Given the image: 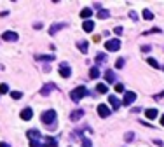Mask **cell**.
<instances>
[{"mask_svg": "<svg viewBox=\"0 0 164 147\" xmlns=\"http://www.w3.org/2000/svg\"><path fill=\"white\" fill-rule=\"evenodd\" d=\"M133 138H135V133H133V131H127V133L124 135V140H126V142H131Z\"/></svg>", "mask_w": 164, "mask_h": 147, "instance_id": "27", "label": "cell"}, {"mask_svg": "<svg viewBox=\"0 0 164 147\" xmlns=\"http://www.w3.org/2000/svg\"><path fill=\"white\" fill-rule=\"evenodd\" d=\"M82 30H84V32H86V33H91L93 30H94V23H93L91 20L84 21V23H82Z\"/></svg>", "mask_w": 164, "mask_h": 147, "instance_id": "11", "label": "cell"}, {"mask_svg": "<svg viewBox=\"0 0 164 147\" xmlns=\"http://www.w3.org/2000/svg\"><path fill=\"white\" fill-rule=\"evenodd\" d=\"M11 96L14 98V100H21V96H23V93H21V91H12V93H11Z\"/></svg>", "mask_w": 164, "mask_h": 147, "instance_id": "30", "label": "cell"}, {"mask_svg": "<svg viewBox=\"0 0 164 147\" xmlns=\"http://www.w3.org/2000/svg\"><path fill=\"white\" fill-rule=\"evenodd\" d=\"M96 91H98V93H106V91H108V88H106V84L100 82V84H96Z\"/></svg>", "mask_w": 164, "mask_h": 147, "instance_id": "25", "label": "cell"}, {"mask_svg": "<svg viewBox=\"0 0 164 147\" xmlns=\"http://www.w3.org/2000/svg\"><path fill=\"white\" fill-rule=\"evenodd\" d=\"M108 16H110V11H106V9L98 11V18H100V20H106Z\"/></svg>", "mask_w": 164, "mask_h": 147, "instance_id": "23", "label": "cell"}, {"mask_svg": "<svg viewBox=\"0 0 164 147\" xmlns=\"http://www.w3.org/2000/svg\"><path fill=\"white\" fill-rule=\"evenodd\" d=\"M136 100V93H133V91H127V93H124V96H122L121 103L124 105V107H127V105H131V103Z\"/></svg>", "mask_w": 164, "mask_h": 147, "instance_id": "4", "label": "cell"}, {"mask_svg": "<svg viewBox=\"0 0 164 147\" xmlns=\"http://www.w3.org/2000/svg\"><path fill=\"white\" fill-rule=\"evenodd\" d=\"M53 89H56V86H54V84H45V86L40 89V95H42V96H47V95L51 93Z\"/></svg>", "mask_w": 164, "mask_h": 147, "instance_id": "13", "label": "cell"}, {"mask_svg": "<svg viewBox=\"0 0 164 147\" xmlns=\"http://www.w3.org/2000/svg\"><path fill=\"white\" fill-rule=\"evenodd\" d=\"M67 24H68V23H56V24H53V26H51V28H49V33H51V35L58 33L59 30L67 28Z\"/></svg>", "mask_w": 164, "mask_h": 147, "instance_id": "9", "label": "cell"}, {"mask_svg": "<svg viewBox=\"0 0 164 147\" xmlns=\"http://www.w3.org/2000/svg\"><path fill=\"white\" fill-rule=\"evenodd\" d=\"M0 93H2V95H4V93H9V86H7L5 82L0 84Z\"/></svg>", "mask_w": 164, "mask_h": 147, "instance_id": "28", "label": "cell"}, {"mask_svg": "<svg viewBox=\"0 0 164 147\" xmlns=\"http://www.w3.org/2000/svg\"><path fill=\"white\" fill-rule=\"evenodd\" d=\"M0 147H11L9 144H5V142H0Z\"/></svg>", "mask_w": 164, "mask_h": 147, "instance_id": "37", "label": "cell"}, {"mask_svg": "<svg viewBox=\"0 0 164 147\" xmlns=\"http://www.w3.org/2000/svg\"><path fill=\"white\" fill-rule=\"evenodd\" d=\"M91 14H93V9H82L80 11V18H84L86 21L91 18Z\"/></svg>", "mask_w": 164, "mask_h": 147, "instance_id": "20", "label": "cell"}, {"mask_svg": "<svg viewBox=\"0 0 164 147\" xmlns=\"http://www.w3.org/2000/svg\"><path fill=\"white\" fill-rule=\"evenodd\" d=\"M124 65H126L124 58H117V61H115V67H117V69H122Z\"/></svg>", "mask_w": 164, "mask_h": 147, "instance_id": "29", "label": "cell"}, {"mask_svg": "<svg viewBox=\"0 0 164 147\" xmlns=\"http://www.w3.org/2000/svg\"><path fill=\"white\" fill-rule=\"evenodd\" d=\"M30 147H45L44 145V138H40V140H30Z\"/></svg>", "mask_w": 164, "mask_h": 147, "instance_id": "24", "label": "cell"}, {"mask_svg": "<svg viewBox=\"0 0 164 147\" xmlns=\"http://www.w3.org/2000/svg\"><path fill=\"white\" fill-rule=\"evenodd\" d=\"M35 60H39V61H53L54 56H53V54H37Z\"/></svg>", "mask_w": 164, "mask_h": 147, "instance_id": "15", "label": "cell"}, {"mask_svg": "<svg viewBox=\"0 0 164 147\" xmlns=\"http://www.w3.org/2000/svg\"><path fill=\"white\" fill-rule=\"evenodd\" d=\"M108 102H110V105H112V109H114V110H117V109L122 105L121 100H119L117 96H114V95H110V96H108Z\"/></svg>", "mask_w": 164, "mask_h": 147, "instance_id": "10", "label": "cell"}, {"mask_svg": "<svg viewBox=\"0 0 164 147\" xmlns=\"http://www.w3.org/2000/svg\"><path fill=\"white\" fill-rule=\"evenodd\" d=\"M32 116H33V110H32L30 107H24L23 110L19 112V118L23 119V121H30V119H32Z\"/></svg>", "mask_w": 164, "mask_h": 147, "instance_id": "6", "label": "cell"}, {"mask_svg": "<svg viewBox=\"0 0 164 147\" xmlns=\"http://www.w3.org/2000/svg\"><path fill=\"white\" fill-rule=\"evenodd\" d=\"M129 18H131V20H135V21H138V14H136L135 11H131V12H129Z\"/></svg>", "mask_w": 164, "mask_h": 147, "instance_id": "32", "label": "cell"}, {"mask_svg": "<svg viewBox=\"0 0 164 147\" xmlns=\"http://www.w3.org/2000/svg\"><path fill=\"white\" fill-rule=\"evenodd\" d=\"M141 16H143V20H147V21H152V20H154V12H152L150 9H143Z\"/></svg>", "mask_w": 164, "mask_h": 147, "instance_id": "19", "label": "cell"}, {"mask_svg": "<svg viewBox=\"0 0 164 147\" xmlns=\"http://www.w3.org/2000/svg\"><path fill=\"white\" fill-rule=\"evenodd\" d=\"M105 61H106V54H105V53L96 54V58H94V63H96V67H98V65H101V63H105Z\"/></svg>", "mask_w": 164, "mask_h": 147, "instance_id": "17", "label": "cell"}, {"mask_svg": "<svg viewBox=\"0 0 164 147\" xmlns=\"http://www.w3.org/2000/svg\"><path fill=\"white\" fill-rule=\"evenodd\" d=\"M145 116H147V119H155L157 118V109H147Z\"/></svg>", "mask_w": 164, "mask_h": 147, "instance_id": "18", "label": "cell"}, {"mask_svg": "<svg viewBox=\"0 0 164 147\" xmlns=\"http://www.w3.org/2000/svg\"><path fill=\"white\" fill-rule=\"evenodd\" d=\"M98 114H100V118H108L110 116V107H106L105 103H100L98 105Z\"/></svg>", "mask_w": 164, "mask_h": 147, "instance_id": "7", "label": "cell"}, {"mask_svg": "<svg viewBox=\"0 0 164 147\" xmlns=\"http://www.w3.org/2000/svg\"><path fill=\"white\" fill-rule=\"evenodd\" d=\"M105 49L106 51H110V53H114V51H119L121 49V40L119 39H110L105 42Z\"/></svg>", "mask_w": 164, "mask_h": 147, "instance_id": "3", "label": "cell"}, {"mask_svg": "<svg viewBox=\"0 0 164 147\" xmlns=\"http://www.w3.org/2000/svg\"><path fill=\"white\" fill-rule=\"evenodd\" d=\"M82 116H84V110H82V109H77V110H73V112L70 114V119H72V121H79V119H82Z\"/></svg>", "mask_w": 164, "mask_h": 147, "instance_id": "12", "label": "cell"}, {"mask_svg": "<svg viewBox=\"0 0 164 147\" xmlns=\"http://www.w3.org/2000/svg\"><path fill=\"white\" fill-rule=\"evenodd\" d=\"M105 81L106 82H110V84H114L115 82V74L112 72V70H106L105 72Z\"/></svg>", "mask_w": 164, "mask_h": 147, "instance_id": "16", "label": "cell"}, {"mask_svg": "<svg viewBox=\"0 0 164 147\" xmlns=\"http://www.w3.org/2000/svg\"><path fill=\"white\" fill-rule=\"evenodd\" d=\"M147 63H149L150 67H152V69H161V65L157 63V61H155L154 58H149V60H147Z\"/></svg>", "mask_w": 164, "mask_h": 147, "instance_id": "26", "label": "cell"}, {"mask_svg": "<svg viewBox=\"0 0 164 147\" xmlns=\"http://www.w3.org/2000/svg\"><path fill=\"white\" fill-rule=\"evenodd\" d=\"M77 47L80 49V53H84V54L87 53V42H86V40H79V42H77Z\"/></svg>", "mask_w": 164, "mask_h": 147, "instance_id": "22", "label": "cell"}, {"mask_svg": "<svg viewBox=\"0 0 164 147\" xmlns=\"http://www.w3.org/2000/svg\"><path fill=\"white\" fill-rule=\"evenodd\" d=\"M161 124H162V126H164V114H162V116H161Z\"/></svg>", "mask_w": 164, "mask_h": 147, "instance_id": "38", "label": "cell"}, {"mask_svg": "<svg viewBox=\"0 0 164 147\" xmlns=\"http://www.w3.org/2000/svg\"><path fill=\"white\" fill-rule=\"evenodd\" d=\"M26 137H28L30 140H40V138H42L37 130H30V131H26Z\"/></svg>", "mask_w": 164, "mask_h": 147, "instance_id": "14", "label": "cell"}, {"mask_svg": "<svg viewBox=\"0 0 164 147\" xmlns=\"http://www.w3.org/2000/svg\"><path fill=\"white\" fill-rule=\"evenodd\" d=\"M82 142H84V147H91V140L89 138H82Z\"/></svg>", "mask_w": 164, "mask_h": 147, "instance_id": "33", "label": "cell"}, {"mask_svg": "<svg viewBox=\"0 0 164 147\" xmlns=\"http://www.w3.org/2000/svg\"><path fill=\"white\" fill-rule=\"evenodd\" d=\"M40 121H42L44 124H47L49 128H51V126H56V112H54L53 109H49V110L42 112V116H40Z\"/></svg>", "mask_w": 164, "mask_h": 147, "instance_id": "1", "label": "cell"}, {"mask_svg": "<svg viewBox=\"0 0 164 147\" xmlns=\"http://www.w3.org/2000/svg\"><path fill=\"white\" fill-rule=\"evenodd\" d=\"M86 93H87V89L84 88V86H77V88L70 93V98H72L73 102H80L82 98L86 96Z\"/></svg>", "mask_w": 164, "mask_h": 147, "instance_id": "2", "label": "cell"}, {"mask_svg": "<svg viewBox=\"0 0 164 147\" xmlns=\"http://www.w3.org/2000/svg\"><path fill=\"white\" fill-rule=\"evenodd\" d=\"M59 75L65 79H68L70 75H72V69L68 67V63H61L59 65Z\"/></svg>", "mask_w": 164, "mask_h": 147, "instance_id": "5", "label": "cell"}, {"mask_svg": "<svg viewBox=\"0 0 164 147\" xmlns=\"http://www.w3.org/2000/svg\"><path fill=\"white\" fill-rule=\"evenodd\" d=\"M114 32H115L117 35H122V26H115V28H114Z\"/></svg>", "mask_w": 164, "mask_h": 147, "instance_id": "34", "label": "cell"}, {"mask_svg": "<svg viewBox=\"0 0 164 147\" xmlns=\"http://www.w3.org/2000/svg\"><path fill=\"white\" fill-rule=\"evenodd\" d=\"M33 28H35V30H42V28H44V24H42V23H35V24H33Z\"/></svg>", "mask_w": 164, "mask_h": 147, "instance_id": "35", "label": "cell"}, {"mask_svg": "<svg viewBox=\"0 0 164 147\" xmlns=\"http://www.w3.org/2000/svg\"><path fill=\"white\" fill-rule=\"evenodd\" d=\"M2 39L7 40V42H11V40L16 42V40H18V33H16V32H4V33H2Z\"/></svg>", "mask_w": 164, "mask_h": 147, "instance_id": "8", "label": "cell"}, {"mask_svg": "<svg viewBox=\"0 0 164 147\" xmlns=\"http://www.w3.org/2000/svg\"><path fill=\"white\" fill-rule=\"evenodd\" d=\"M115 91L117 93H122L124 91V84H115Z\"/></svg>", "mask_w": 164, "mask_h": 147, "instance_id": "31", "label": "cell"}, {"mask_svg": "<svg viewBox=\"0 0 164 147\" xmlns=\"http://www.w3.org/2000/svg\"><path fill=\"white\" fill-rule=\"evenodd\" d=\"M150 49H152L150 46H143V47H141V51H143V53H149Z\"/></svg>", "mask_w": 164, "mask_h": 147, "instance_id": "36", "label": "cell"}, {"mask_svg": "<svg viewBox=\"0 0 164 147\" xmlns=\"http://www.w3.org/2000/svg\"><path fill=\"white\" fill-rule=\"evenodd\" d=\"M89 77H91V79H98V77H100V69H98V67H93V69L89 70Z\"/></svg>", "mask_w": 164, "mask_h": 147, "instance_id": "21", "label": "cell"}]
</instances>
